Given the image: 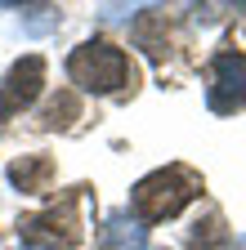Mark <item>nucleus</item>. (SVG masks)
<instances>
[{"instance_id": "obj_9", "label": "nucleus", "mask_w": 246, "mask_h": 250, "mask_svg": "<svg viewBox=\"0 0 246 250\" xmlns=\"http://www.w3.org/2000/svg\"><path fill=\"white\" fill-rule=\"evenodd\" d=\"M76 116H81V99H76L72 89H63V94H54L49 107L41 112V125H45V130H67Z\"/></svg>"}, {"instance_id": "obj_3", "label": "nucleus", "mask_w": 246, "mask_h": 250, "mask_svg": "<svg viewBox=\"0 0 246 250\" xmlns=\"http://www.w3.org/2000/svg\"><path fill=\"white\" fill-rule=\"evenodd\" d=\"M76 206H81V188L67 192L58 206L41 210V214H27L18 224L27 250H72L81 241V214H76Z\"/></svg>"}, {"instance_id": "obj_4", "label": "nucleus", "mask_w": 246, "mask_h": 250, "mask_svg": "<svg viewBox=\"0 0 246 250\" xmlns=\"http://www.w3.org/2000/svg\"><path fill=\"white\" fill-rule=\"evenodd\" d=\"M210 112H242L246 107V58L237 49H220L210 62V94H206Z\"/></svg>"}, {"instance_id": "obj_1", "label": "nucleus", "mask_w": 246, "mask_h": 250, "mask_svg": "<svg viewBox=\"0 0 246 250\" xmlns=\"http://www.w3.org/2000/svg\"><path fill=\"white\" fill-rule=\"evenodd\" d=\"M193 197H201V174L188 170V166H166V170H152L148 179L134 183L130 206H134V219L148 228V224L175 219Z\"/></svg>"}, {"instance_id": "obj_6", "label": "nucleus", "mask_w": 246, "mask_h": 250, "mask_svg": "<svg viewBox=\"0 0 246 250\" xmlns=\"http://www.w3.org/2000/svg\"><path fill=\"white\" fill-rule=\"evenodd\" d=\"M148 246V228L134 214H108L99 228V250H143Z\"/></svg>"}, {"instance_id": "obj_7", "label": "nucleus", "mask_w": 246, "mask_h": 250, "mask_svg": "<svg viewBox=\"0 0 246 250\" xmlns=\"http://www.w3.org/2000/svg\"><path fill=\"white\" fill-rule=\"evenodd\" d=\"M49 179H54V161H49V156H41V152L18 156V161L9 166V183L18 188V192H27V197L49 192Z\"/></svg>"}, {"instance_id": "obj_2", "label": "nucleus", "mask_w": 246, "mask_h": 250, "mask_svg": "<svg viewBox=\"0 0 246 250\" xmlns=\"http://www.w3.org/2000/svg\"><path fill=\"white\" fill-rule=\"evenodd\" d=\"M67 76L85 94H116L121 85H134V67L126 49H116L112 41H85L67 58Z\"/></svg>"}, {"instance_id": "obj_5", "label": "nucleus", "mask_w": 246, "mask_h": 250, "mask_svg": "<svg viewBox=\"0 0 246 250\" xmlns=\"http://www.w3.org/2000/svg\"><path fill=\"white\" fill-rule=\"evenodd\" d=\"M41 85H45V58L41 54L18 58L14 67L5 72V81H0V116H14L22 107H32Z\"/></svg>"}, {"instance_id": "obj_10", "label": "nucleus", "mask_w": 246, "mask_h": 250, "mask_svg": "<svg viewBox=\"0 0 246 250\" xmlns=\"http://www.w3.org/2000/svg\"><path fill=\"white\" fill-rule=\"evenodd\" d=\"M224 246H228V232L220 224V214H210L206 224L193 228V250H224Z\"/></svg>"}, {"instance_id": "obj_11", "label": "nucleus", "mask_w": 246, "mask_h": 250, "mask_svg": "<svg viewBox=\"0 0 246 250\" xmlns=\"http://www.w3.org/2000/svg\"><path fill=\"white\" fill-rule=\"evenodd\" d=\"M233 250H246V232H242V237H237V241H233Z\"/></svg>"}, {"instance_id": "obj_8", "label": "nucleus", "mask_w": 246, "mask_h": 250, "mask_svg": "<svg viewBox=\"0 0 246 250\" xmlns=\"http://www.w3.org/2000/svg\"><path fill=\"white\" fill-rule=\"evenodd\" d=\"M134 41H139V49H148L152 58H161V54H166V14H157V9L139 14V22H134Z\"/></svg>"}]
</instances>
